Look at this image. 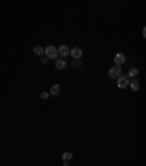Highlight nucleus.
<instances>
[{"instance_id": "f257e3e1", "label": "nucleus", "mask_w": 146, "mask_h": 166, "mask_svg": "<svg viewBox=\"0 0 146 166\" xmlns=\"http://www.w3.org/2000/svg\"><path fill=\"white\" fill-rule=\"evenodd\" d=\"M45 54H47V57L48 59H57V49L54 47V46H48L47 49H45Z\"/></svg>"}, {"instance_id": "f03ea898", "label": "nucleus", "mask_w": 146, "mask_h": 166, "mask_svg": "<svg viewBox=\"0 0 146 166\" xmlns=\"http://www.w3.org/2000/svg\"><path fill=\"white\" fill-rule=\"evenodd\" d=\"M120 72H121V69H120V66L118 65H115V66H112L111 69L108 71V77L110 78H118L120 77Z\"/></svg>"}, {"instance_id": "7ed1b4c3", "label": "nucleus", "mask_w": 146, "mask_h": 166, "mask_svg": "<svg viewBox=\"0 0 146 166\" xmlns=\"http://www.w3.org/2000/svg\"><path fill=\"white\" fill-rule=\"evenodd\" d=\"M70 54H72L73 59H76V60H77V59H80V57H82V50H80L79 47H74Z\"/></svg>"}, {"instance_id": "20e7f679", "label": "nucleus", "mask_w": 146, "mask_h": 166, "mask_svg": "<svg viewBox=\"0 0 146 166\" xmlns=\"http://www.w3.org/2000/svg\"><path fill=\"white\" fill-rule=\"evenodd\" d=\"M129 85V80L126 77H118V87L120 88H126Z\"/></svg>"}, {"instance_id": "39448f33", "label": "nucleus", "mask_w": 146, "mask_h": 166, "mask_svg": "<svg viewBox=\"0 0 146 166\" xmlns=\"http://www.w3.org/2000/svg\"><path fill=\"white\" fill-rule=\"evenodd\" d=\"M57 53H59V54H62L63 57H66V56L69 54V49H67V46H60V47H59V50H57Z\"/></svg>"}, {"instance_id": "423d86ee", "label": "nucleus", "mask_w": 146, "mask_h": 166, "mask_svg": "<svg viewBox=\"0 0 146 166\" xmlns=\"http://www.w3.org/2000/svg\"><path fill=\"white\" fill-rule=\"evenodd\" d=\"M126 62V57H124V54H121V53H118L117 56H115V63L120 66L121 63H124Z\"/></svg>"}, {"instance_id": "0eeeda50", "label": "nucleus", "mask_w": 146, "mask_h": 166, "mask_svg": "<svg viewBox=\"0 0 146 166\" xmlns=\"http://www.w3.org/2000/svg\"><path fill=\"white\" fill-rule=\"evenodd\" d=\"M59 93H60V87H59V85H53L51 90H50V94H51V96H57Z\"/></svg>"}, {"instance_id": "6e6552de", "label": "nucleus", "mask_w": 146, "mask_h": 166, "mask_svg": "<svg viewBox=\"0 0 146 166\" xmlns=\"http://www.w3.org/2000/svg\"><path fill=\"white\" fill-rule=\"evenodd\" d=\"M56 68L57 69H64L66 68V62L64 60H57L56 62Z\"/></svg>"}, {"instance_id": "1a4fd4ad", "label": "nucleus", "mask_w": 146, "mask_h": 166, "mask_svg": "<svg viewBox=\"0 0 146 166\" xmlns=\"http://www.w3.org/2000/svg\"><path fill=\"white\" fill-rule=\"evenodd\" d=\"M34 51H35V54L41 56V54L44 53V49H42V47H39V46H36V47H34Z\"/></svg>"}, {"instance_id": "9d476101", "label": "nucleus", "mask_w": 146, "mask_h": 166, "mask_svg": "<svg viewBox=\"0 0 146 166\" xmlns=\"http://www.w3.org/2000/svg\"><path fill=\"white\" fill-rule=\"evenodd\" d=\"M130 87H132V90H135V91L139 90V84H137V81H132V83H130Z\"/></svg>"}, {"instance_id": "9b49d317", "label": "nucleus", "mask_w": 146, "mask_h": 166, "mask_svg": "<svg viewBox=\"0 0 146 166\" xmlns=\"http://www.w3.org/2000/svg\"><path fill=\"white\" fill-rule=\"evenodd\" d=\"M139 74V71L136 69V68H133V69H130V77H136Z\"/></svg>"}, {"instance_id": "f8f14e48", "label": "nucleus", "mask_w": 146, "mask_h": 166, "mask_svg": "<svg viewBox=\"0 0 146 166\" xmlns=\"http://www.w3.org/2000/svg\"><path fill=\"white\" fill-rule=\"evenodd\" d=\"M63 159H64V162H67L69 159H72V153H64L63 154Z\"/></svg>"}, {"instance_id": "ddd939ff", "label": "nucleus", "mask_w": 146, "mask_h": 166, "mask_svg": "<svg viewBox=\"0 0 146 166\" xmlns=\"http://www.w3.org/2000/svg\"><path fill=\"white\" fill-rule=\"evenodd\" d=\"M39 97H41L42 100H45V99L48 97V93H41V96H39Z\"/></svg>"}, {"instance_id": "4468645a", "label": "nucleus", "mask_w": 146, "mask_h": 166, "mask_svg": "<svg viewBox=\"0 0 146 166\" xmlns=\"http://www.w3.org/2000/svg\"><path fill=\"white\" fill-rule=\"evenodd\" d=\"M41 62H42V63H47V62H48V57H42V60H41Z\"/></svg>"}]
</instances>
